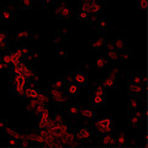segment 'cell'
I'll list each match as a JSON object with an SVG mask.
<instances>
[{
  "label": "cell",
  "mask_w": 148,
  "mask_h": 148,
  "mask_svg": "<svg viewBox=\"0 0 148 148\" xmlns=\"http://www.w3.org/2000/svg\"><path fill=\"white\" fill-rule=\"evenodd\" d=\"M79 115H80V116H83L84 119L91 120V119L95 117V111H94V109H92V108H84V109H80Z\"/></svg>",
  "instance_id": "13"
},
{
  "label": "cell",
  "mask_w": 148,
  "mask_h": 148,
  "mask_svg": "<svg viewBox=\"0 0 148 148\" xmlns=\"http://www.w3.org/2000/svg\"><path fill=\"white\" fill-rule=\"evenodd\" d=\"M101 10H103V6H101L100 3L95 1V3L91 4V14H92V15H98Z\"/></svg>",
  "instance_id": "22"
},
{
  "label": "cell",
  "mask_w": 148,
  "mask_h": 148,
  "mask_svg": "<svg viewBox=\"0 0 148 148\" xmlns=\"http://www.w3.org/2000/svg\"><path fill=\"white\" fill-rule=\"evenodd\" d=\"M11 17V12L9 11V10H3L1 12V18L3 20H9V18Z\"/></svg>",
  "instance_id": "35"
},
{
  "label": "cell",
  "mask_w": 148,
  "mask_h": 148,
  "mask_svg": "<svg viewBox=\"0 0 148 148\" xmlns=\"http://www.w3.org/2000/svg\"><path fill=\"white\" fill-rule=\"evenodd\" d=\"M49 96L51 100L54 101L56 104H64L67 101V96L63 94V91L58 89H53V88L49 90Z\"/></svg>",
  "instance_id": "3"
},
{
  "label": "cell",
  "mask_w": 148,
  "mask_h": 148,
  "mask_svg": "<svg viewBox=\"0 0 148 148\" xmlns=\"http://www.w3.org/2000/svg\"><path fill=\"white\" fill-rule=\"evenodd\" d=\"M21 52H22V56H24V58H25V57H26V56H27V54H29V53H30V49L25 47V48H22V49H21Z\"/></svg>",
  "instance_id": "41"
},
{
  "label": "cell",
  "mask_w": 148,
  "mask_h": 148,
  "mask_svg": "<svg viewBox=\"0 0 148 148\" xmlns=\"http://www.w3.org/2000/svg\"><path fill=\"white\" fill-rule=\"evenodd\" d=\"M54 14H56V16H58L61 18H69L72 16V11L69 10V8L66 5V4L59 5V8H57L54 10Z\"/></svg>",
  "instance_id": "4"
},
{
  "label": "cell",
  "mask_w": 148,
  "mask_h": 148,
  "mask_svg": "<svg viewBox=\"0 0 148 148\" xmlns=\"http://www.w3.org/2000/svg\"><path fill=\"white\" fill-rule=\"evenodd\" d=\"M105 46H106V42H105L104 38H98V40H94L91 42V47L94 49H101V48H104Z\"/></svg>",
  "instance_id": "16"
},
{
  "label": "cell",
  "mask_w": 148,
  "mask_h": 148,
  "mask_svg": "<svg viewBox=\"0 0 148 148\" xmlns=\"http://www.w3.org/2000/svg\"><path fill=\"white\" fill-rule=\"evenodd\" d=\"M101 145L103 146H114L116 145V136L111 135L110 133H105V135L103 136V138H101Z\"/></svg>",
  "instance_id": "10"
},
{
  "label": "cell",
  "mask_w": 148,
  "mask_h": 148,
  "mask_svg": "<svg viewBox=\"0 0 148 148\" xmlns=\"http://www.w3.org/2000/svg\"><path fill=\"white\" fill-rule=\"evenodd\" d=\"M61 38H62L61 35H59V36H56L54 38H53V45H58V43H61Z\"/></svg>",
  "instance_id": "39"
},
{
  "label": "cell",
  "mask_w": 148,
  "mask_h": 148,
  "mask_svg": "<svg viewBox=\"0 0 148 148\" xmlns=\"http://www.w3.org/2000/svg\"><path fill=\"white\" fill-rule=\"evenodd\" d=\"M109 75L112 77V78H117V75H119V69H117V68H114L112 71H110Z\"/></svg>",
  "instance_id": "36"
},
{
  "label": "cell",
  "mask_w": 148,
  "mask_h": 148,
  "mask_svg": "<svg viewBox=\"0 0 148 148\" xmlns=\"http://www.w3.org/2000/svg\"><path fill=\"white\" fill-rule=\"evenodd\" d=\"M108 66H109V61L108 59H105V58H103V57H100V58H98L95 61V67L98 68L99 71H103V69H105Z\"/></svg>",
  "instance_id": "15"
},
{
  "label": "cell",
  "mask_w": 148,
  "mask_h": 148,
  "mask_svg": "<svg viewBox=\"0 0 148 148\" xmlns=\"http://www.w3.org/2000/svg\"><path fill=\"white\" fill-rule=\"evenodd\" d=\"M56 3V0H42V4L45 6H49V5H52V4Z\"/></svg>",
  "instance_id": "38"
},
{
  "label": "cell",
  "mask_w": 148,
  "mask_h": 148,
  "mask_svg": "<svg viewBox=\"0 0 148 148\" xmlns=\"http://www.w3.org/2000/svg\"><path fill=\"white\" fill-rule=\"evenodd\" d=\"M68 57V51L67 49H59L58 51V58L59 59H66Z\"/></svg>",
  "instance_id": "30"
},
{
  "label": "cell",
  "mask_w": 148,
  "mask_h": 148,
  "mask_svg": "<svg viewBox=\"0 0 148 148\" xmlns=\"http://www.w3.org/2000/svg\"><path fill=\"white\" fill-rule=\"evenodd\" d=\"M106 57H108L110 61L115 62V61H117V59H119V52H117V51H115V49L108 51V52H106Z\"/></svg>",
  "instance_id": "24"
},
{
  "label": "cell",
  "mask_w": 148,
  "mask_h": 148,
  "mask_svg": "<svg viewBox=\"0 0 148 148\" xmlns=\"http://www.w3.org/2000/svg\"><path fill=\"white\" fill-rule=\"evenodd\" d=\"M140 109V100L137 96H132L128 101V110L130 111H136Z\"/></svg>",
  "instance_id": "14"
},
{
  "label": "cell",
  "mask_w": 148,
  "mask_h": 148,
  "mask_svg": "<svg viewBox=\"0 0 148 148\" xmlns=\"http://www.w3.org/2000/svg\"><path fill=\"white\" fill-rule=\"evenodd\" d=\"M30 36L31 35H30V32L27 31V30H21V31H18L17 34H16V38L18 41H25V40L29 38Z\"/></svg>",
  "instance_id": "20"
},
{
  "label": "cell",
  "mask_w": 148,
  "mask_h": 148,
  "mask_svg": "<svg viewBox=\"0 0 148 148\" xmlns=\"http://www.w3.org/2000/svg\"><path fill=\"white\" fill-rule=\"evenodd\" d=\"M119 57H121L122 59H128L130 57H131V53H130L128 51L123 49V51H121V54H119Z\"/></svg>",
  "instance_id": "34"
},
{
  "label": "cell",
  "mask_w": 148,
  "mask_h": 148,
  "mask_svg": "<svg viewBox=\"0 0 148 148\" xmlns=\"http://www.w3.org/2000/svg\"><path fill=\"white\" fill-rule=\"evenodd\" d=\"M91 136H92V131L89 127H83L75 132V137L78 140H86V138H90Z\"/></svg>",
  "instance_id": "8"
},
{
  "label": "cell",
  "mask_w": 148,
  "mask_h": 148,
  "mask_svg": "<svg viewBox=\"0 0 148 148\" xmlns=\"http://www.w3.org/2000/svg\"><path fill=\"white\" fill-rule=\"evenodd\" d=\"M131 82L135 83V84H143L145 83V75H140V74H133L131 78Z\"/></svg>",
  "instance_id": "23"
},
{
  "label": "cell",
  "mask_w": 148,
  "mask_h": 148,
  "mask_svg": "<svg viewBox=\"0 0 148 148\" xmlns=\"http://www.w3.org/2000/svg\"><path fill=\"white\" fill-rule=\"evenodd\" d=\"M91 4L89 0H84L82 4V6H80V11H84V12H88V14H90L91 12Z\"/></svg>",
  "instance_id": "21"
},
{
  "label": "cell",
  "mask_w": 148,
  "mask_h": 148,
  "mask_svg": "<svg viewBox=\"0 0 148 148\" xmlns=\"http://www.w3.org/2000/svg\"><path fill=\"white\" fill-rule=\"evenodd\" d=\"M79 111H80V109L78 108V106L73 105V106H71V108L68 109V116L72 117V119H75V117L79 116Z\"/></svg>",
  "instance_id": "17"
},
{
  "label": "cell",
  "mask_w": 148,
  "mask_h": 148,
  "mask_svg": "<svg viewBox=\"0 0 148 148\" xmlns=\"http://www.w3.org/2000/svg\"><path fill=\"white\" fill-rule=\"evenodd\" d=\"M140 122H141V120L138 119L137 116H135V115H133V116L131 117V120H130V126H131L132 128H136L138 125H140Z\"/></svg>",
  "instance_id": "29"
},
{
  "label": "cell",
  "mask_w": 148,
  "mask_h": 148,
  "mask_svg": "<svg viewBox=\"0 0 148 148\" xmlns=\"http://www.w3.org/2000/svg\"><path fill=\"white\" fill-rule=\"evenodd\" d=\"M105 101H106L105 95L96 94V92H94V94H92V99H91V105H92V108H101V106H104Z\"/></svg>",
  "instance_id": "7"
},
{
  "label": "cell",
  "mask_w": 148,
  "mask_h": 148,
  "mask_svg": "<svg viewBox=\"0 0 148 148\" xmlns=\"http://www.w3.org/2000/svg\"><path fill=\"white\" fill-rule=\"evenodd\" d=\"M137 6L140 10H146V6H147V0H138V4Z\"/></svg>",
  "instance_id": "33"
},
{
  "label": "cell",
  "mask_w": 148,
  "mask_h": 148,
  "mask_svg": "<svg viewBox=\"0 0 148 148\" xmlns=\"http://www.w3.org/2000/svg\"><path fill=\"white\" fill-rule=\"evenodd\" d=\"M78 92H79V86H78L74 82H69L67 83V94L68 96H72V98H77Z\"/></svg>",
  "instance_id": "9"
},
{
  "label": "cell",
  "mask_w": 148,
  "mask_h": 148,
  "mask_svg": "<svg viewBox=\"0 0 148 148\" xmlns=\"http://www.w3.org/2000/svg\"><path fill=\"white\" fill-rule=\"evenodd\" d=\"M126 143H127V137H126V135H125L123 132L119 133V135L116 136V145L122 147V146H126Z\"/></svg>",
  "instance_id": "19"
},
{
  "label": "cell",
  "mask_w": 148,
  "mask_h": 148,
  "mask_svg": "<svg viewBox=\"0 0 148 148\" xmlns=\"http://www.w3.org/2000/svg\"><path fill=\"white\" fill-rule=\"evenodd\" d=\"M1 12H3V10H0V18H1Z\"/></svg>",
  "instance_id": "43"
},
{
  "label": "cell",
  "mask_w": 148,
  "mask_h": 148,
  "mask_svg": "<svg viewBox=\"0 0 148 148\" xmlns=\"http://www.w3.org/2000/svg\"><path fill=\"white\" fill-rule=\"evenodd\" d=\"M73 82L79 86V88H83V86H86L88 84V77L85 73H82V72H78L74 74L73 77Z\"/></svg>",
  "instance_id": "5"
},
{
  "label": "cell",
  "mask_w": 148,
  "mask_h": 148,
  "mask_svg": "<svg viewBox=\"0 0 148 148\" xmlns=\"http://www.w3.org/2000/svg\"><path fill=\"white\" fill-rule=\"evenodd\" d=\"M1 62H3L4 64H5V66L10 67V66H11V62H12V57H11V54H10V53L4 54L3 57H1Z\"/></svg>",
  "instance_id": "27"
},
{
  "label": "cell",
  "mask_w": 148,
  "mask_h": 148,
  "mask_svg": "<svg viewBox=\"0 0 148 148\" xmlns=\"http://www.w3.org/2000/svg\"><path fill=\"white\" fill-rule=\"evenodd\" d=\"M26 82H27V79L24 75H12L10 83H9L11 91L17 96H24Z\"/></svg>",
  "instance_id": "1"
},
{
  "label": "cell",
  "mask_w": 148,
  "mask_h": 148,
  "mask_svg": "<svg viewBox=\"0 0 148 148\" xmlns=\"http://www.w3.org/2000/svg\"><path fill=\"white\" fill-rule=\"evenodd\" d=\"M37 95H38V91L36 90V88L35 86H27V88H25V91H24V96L26 99H30V100H32V99H36L37 98Z\"/></svg>",
  "instance_id": "11"
},
{
  "label": "cell",
  "mask_w": 148,
  "mask_h": 148,
  "mask_svg": "<svg viewBox=\"0 0 148 148\" xmlns=\"http://www.w3.org/2000/svg\"><path fill=\"white\" fill-rule=\"evenodd\" d=\"M143 90H145L143 84H135V83H132V82L128 83V91L135 96H137V98L143 94Z\"/></svg>",
  "instance_id": "6"
},
{
  "label": "cell",
  "mask_w": 148,
  "mask_h": 148,
  "mask_svg": "<svg viewBox=\"0 0 148 148\" xmlns=\"http://www.w3.org/2000/svg\"><path fill=\"white\" fill-rule=\"evenodd\" d=\"M112 45H114L115 51H119V52H121V51H123V49H125V46H126V43H125V41H123V40H121V38L115 40V42H114Z\"/></svg>",
  "instance_id": "18"
},
{
  "label": "cell",
  "mask_w": 148,
  "mask_h": 148,
  "mask_svg": "<svg viewBox=\"0 0 148 148\" xmlns=\"http://www.w3.org/2000/svg\"><path fill=\"white\" fill-rule=\"evenodd\" d=\"M67 32H68V31H67L66 27H64V29H62V35H63V36H66V35H67Z\"/></svg>",
  "instance_id": "42"
},
{
  "label": "cell",
  "mask_w": 148,
  "mask_h": 148,
  "mask_svg": "<svg viewBox=\"0 0 148 148\" xmlns=\"http://www.w3.org/2000/svg\"><path fill=\"white\" fill-rule=\"evenodd\" d=\"M89 15H90V14H88V12L79 11V14H78V17H79V20L84 21V20H88V18H89Z\"/></svg>",
  "instance_id": "31"
},
{
  "label": "cell",
  "mask_w": 148,
  "mask_h": 148,
  "mask_svg": "<svg viewBox=\"0 0 148 148\" xmlns=\"http://www.w3.org/2000/svg\"><path fill=\"white\" fill-rule=\"evenodd\" d=\"M6 127V120H0V130H4Z\"/></svg>",
  "instance_id": "40"
},
{
  "label": "cell",
  "mask_w": 148,
  "mask_h": 148,
  "mask_svg": "<svg viewBox=\"0 0 148 148\" xmlns=\"http://www.w3.org/2000/svg\"><path fill=\"white\" fill-rule=\"evenodd\" d=\"M52 88L53 89H58V90H62L64 88V80L63 79H56L52 83Z\"/></svg>",
  "instance_id": "25"
},
{
  "label": "cell",
  "mask_w": 148,
  "mask_h": 148,
  "mask_svg": "<svg viewBox=\"0 0 148 148\" xmlns=\"http://www.w3.org/2000/svg\"><path fill=\"white\" fill-rule=\"evenodd\" d=\"M5 42H6V36L4 34H0V47H4Z\"/></svg>",
  "instance_id": "37"
},
{
  "label": "cell",
  "mask_w": 148,
  "mask_h": 148,
  "mask_svg": "<svg viewBox=\"0 0 148 148\" xmlns=\"http://www.w3.org/2000/svg\"><path fill=\"white\" fill-rule=\"evenodd\" d=\"M6 1H12V0H6Z\"/></svg>",
  "instance_id": "44"
},
{
  "label": "cell",
  "mask_w": 148,
  "mask_h": 148,
  "mask_svg": "<svg viewBox=\"0 0 148 148\" xmlns=\"http://www.w3.org/2000/svg\"><path fill=\"white\" fill-rule=\"evenodd\" d=\"M104 86V89L106 90V89H114L115 86H116V78H112V77H110V75H108L104 79V82H103V84H101Z\"/></svg>",
  "instance_id": "12"
},
{
  "label": "cell",
  "mask_w": 148,
  "mask_h": 148,
  "mask_svg": "<svg viewBox=\"0 0 148 148\" xmlns=\"http://www.w3.org/2000/svg\"><path fill=\"white\" fill-rule=\"evenodd\" d=\"M35 0H20V6L22 9H30L34 6Z\"/></svg>",
  "instance_id": "26"
},
{
  "label": "cell",
  "mask_w": 148,
  "mask_h": 148,
  "mask_svg": "<svg viewBox=\"0 0 148 148\" xmlns=\"http://www.w3.org/2000/svg\"><path fill=\"white\" fill-rule=\"evenodd\" d=\"M96 27L100 31H105V30H108V22L105 20H98L96 21Z\"/></svg>",
  "instance_id": "28"
},
{
  "label": "cell",
  "mask_w": 148,
  "mask_h": 148,
  "mask_svg": "<svg viewBox=\"0 0 148 148\" xmlns=\"http://www.w3.org/2000/svg\"><path fill=\"white\" fill-rule=\"evenodd\" d=\"M8 145H10V146H18V145H20V140H17V138H15V137H10V140L8 141Z\"/></svg>",
  "instance_id": "32"
},
{
  "label": "cell",
  "mask_w": 148,
  "mask_h": 148,
  "mask_svg": "<svg viewBox=\"0 0 148 148\" xmlns=\"http://www.w3.org/2000/svg\"><path fill=\"white\" fill-rule=\"evenodd\" d=\"M95 128L99 133H101V135L110 133V132H112V130H114V121L111 119L98 120V121L95 122Z\"/></svg>",
  "instance_id": "2"
}]
</instances>
